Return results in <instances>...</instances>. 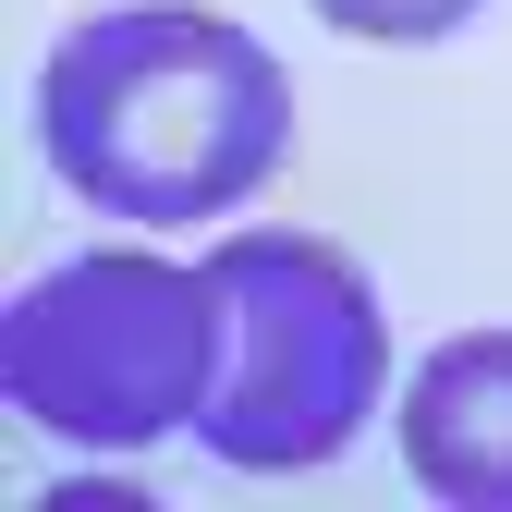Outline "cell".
I'll return each instance as SVG.
<instances>
[{
  "mask_svg": "<svg viewBox=\"0 0 512 512\" xmlns=\"http://www.w3.org/2000/svg\"><path fill=\"white\" fill-rule=\"evenodd\" d=\"M220 281V366L196 439L232 476H317L354 452V427L391 391V317L378 281L330 232H232L208 256Z\"/></svg>",
  "mask_w": 512,
  "mask_h": 512,
  "instance_id": "2",
  "label": "cell"
},
{
  "mask_svg": "<svg viewBox=\"0 0 512 512\" xmlns=\"http://www.w3.org/2000/svg\"><path fill=\"white\" fill-rule=\"evenodd\" d=\"M220 366V281L183 256H61L0 305V403L61 452H159Z\"/></svg>",
  "mask_w": 512,
  "mask_h": 512,
  "instance_id": "3",
  "label": "cell"
},
{
  "mask_svg": "<svg viewBox=\"0 0 512 512\" xmlns=\"http://www.w3.org/2000/svg\"><path fill=\"white\" fill-rule=\"evenodd\" d=\"M403 464L452 512H512V330H452L403 378Z\"/></svg>",
  "mask_w": 512,
  "mask_h": 512,
  "instance_id": "4",
  "label": "cell"
},
{
  "mask_svg": "<svg viewBox=\"0 0 512 512\" xmlns=\"http://www.w3.org/2000/svg\"><path fill=\"white\" fill-rule=\"evenodd\" d=\"M37 159L135 232H196L293 159V74L196 0L74 13L37 61Z\"/></svg>",
  "mask_w": 512,
  "mask_h": 512,
  "instance_id": "1",
  "label": "cell"
},
{
  "mask_svg": "<svg viewBox=\"0 0 512 512\" xmlns=\"http://www.w3.org/2000/svg\"><path fill=\"white\" fill-rule=\"evenodd\" d=\"M488 0H317V25H342L366 49H427V37H464Z\"/></svg>",
  "mask_w": 512,
  "mask_h": 512,
  "instance_id": "5",
  "label": "cell"
}]
</instances>
